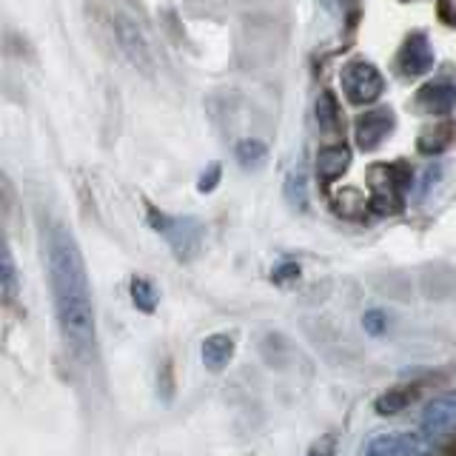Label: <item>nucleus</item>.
Returning <instances> with one entry per match:
<instances>
[{
    "label": "nucleus",
    "instance_id": "f257e3e1",
    "mask_svg": "<svg viewBox=\"0 0 456 456\" xmlns=\"http://www.w3.org/2000/svg\"><path fill=\"white\" fill-rule=\"evenodd\" d=\"M46 260H49V282H52L57 325H61L66 348L77 360H92L97 346V331H94L89 274H86V263L77 240L71 237L66 225L49 228Z\"/></svg>",
    "mask_w": 456,
    "mask_h": 456
},
{
    "label": "nucleus",
    "instance_id": "f03ea898",
    "mask_svg": "<svg viewBox=\"0 0 456 456\" xmlns=\"http://www.w3.org/2000/svg\"><path fill=\"white\" fill-rule=\"evenodd\" d=\"M149 223L157 234H160L171 251L177 254V260H191V256L200 254V246H203L206 228L194 217H171V214H163L151 208L149 211Z\"/></svg>",
    "mask_w": 456,
    "mask_h": 456
},
{
    "label": "nucleus",
    "instance_id": "7ed1b4c3",
    "mask_svg": "<svg viewBox=\"0 0 456 456\" xmlns=\"http://www.w3.org/2000/svg\"><path fill=\"white\" fill-rule=\"evenodd\" d=\"M370 206L379 214H396L405 206V191L411 189V171L405 163L377 166L370 171Z\"/></svg>",
    "mask_w": 456,
    "mask_h": 456
},
{
    "label": "nucleus",
    "instance_id": "20e7f679",
    "mask_svg": "<svg viewBox=\"0 0 456 456\" xmlns=\"http://www.w3.org/2000/svg\"><path fill=\"white\" fill-rule=\"evenodd\" d=\"M339 83H342V92H346V97L354 106L374 103V100H379L385 92V80L379 75V69L368 61H351L342 66Z\"/></svg>",
    "mask_w": 456,
    "mask_h": 456
},
{
    "label": "nucleus",
    "instance_id": "39448f33",
    "mask_svg": "<svg viewBox=\"0 0 456 456\" xmlns=\"http://www.w3.org/2000/svg\"><path fill=\"white\" fill-rule=\"evenodd\" d=\"M109 32L118 43V52L126 57L128 63L137 66L140 71H151V49H149V40L146 35L140 32V26L128 18V14L120 12H111L109 14Z\"/></svg>",
    "mask_w": 456,
    "mask_h": 456
},
{
    "label": "nucleus",
    "instance_id": "423d86ee",
    "mask_svg": "<svg viewBox=\"0 0 456 456\" xmlns=\"http://www.w3.org/2000/svg\"><path fill=\"white\" fill-rule=\"evenodd\" d=\"M456 434V391L442 394L422 411V436L431 442H445Z\"/></svg>",
    "mask_w": 456,
    "mask_h": 456
},
{
    "label": "nucleus",
    "instance_id": "0eeeda50",
    "mask_svg": "<svg viewBox=\"0 0 456 456\" xmlns=\"http://www.w3.org/2000/svg\"><path fill=\"white\" fill-rule=\"evenodd\" d=\"M396 126V118L391 109H374V111H365L356 118V126H354V137H356V146L362 151H374L379 149L385 137L394 132Z\"/></svg>",
    "mask_w": 456,
    "mask_h": 456
},
{
    "label": "nucleus",
    "instance_id": "6e6552de",
    "mask_svg": "<svg viewBox=\"0 0 456 456\" xmlns=\"http://www.w3.org/2000/svg\"><path fill=\"white\" fill-rule=\"evenodd\" d=\"M396 69L403 71L405 77H419V75H425V71L434 69V49L422 32L411 35L403 43V49H399V54H396Z\"/></svg>",
    "mask_w": 456,
    "mask_h": 456
},
{
    "label": "nucleus",
    "instance_id": "1a4fd4ad",
    "mask_svg": "<svg viewBox=\"0 0 456 456\" xmlns=\"http://www.w3.org/2000/svg\"><path fill=\"white\" fill-rule=\"evenodd\" d=\"M365 456H425V445L411 434H377L368 439Z\"/></svg>",
    "mask_w": 456,
    "mask_h": 456
},
{
    "label": "nucleus",
    "instance_id": "9d476101",
    "mask_svg": "<svg viewBox=\"0 0 456 456\" xmlns=\"http://www.w3.org/2000/svg\"><path fill=\"white\" fill-rule=\"evenodd\" d=\"M417 106L425 114H451L456 106V83L442 77V80L422 86L417 94Z\"/></svg>",
    "mask_w": 456,
    "mask_h": 456
},
{
    "label": "nucleus",
    "instance_id": "9b49d317",
    "mask_svg": "<svg viewBox=\"0 0 456 456\" xmlns=\"http://www.w3.org/2000/svg\"><path fill=\"white\" fill-rule=\"evenodd\" d=\"M351 166V149L334 142V146H322L317 151V177L322 183H334L348 171Z\"/></svg>",
    "mask_w": 456,
    "mask_h": 456
},
{
    "label": "nucleus",
    "instance_id": "f8f14e48",
    "mask_svg": "<svg viewBox=\"0 0 456 456\" xmlns=\"http://www.w3.org/2000/svg\"><path fill=\"white\" fill-rule=\"evenodd\" d=\"M234 356V339L228 334H211L203 339V362L208 370H223Z\"/></svg>",
    "mask_w": 456,
    "mask_h": 456
},
{
    "label": "nucleus",
    "instance_id": "ddd939ff",
    "mask_svg": "<svg viewBox=\"0 0 456 456\" xmlns=\"http://www.w3.org/2000/svg\"><path fill=\"white\" fill-rule=\"evenodd\" d=\"M285 200L299 208V211H305L308 208V177H305V168H294L289 180H285Z\"/></svg>",
    "mask_w": 456,
    "mask_h": 456
},
{
    "label": "nucleus",
    "instance_id": "4468645a",
    "mask_svg": "<svg viewBox=\"0 0 456 456\" xmlns=\"http://www.w3.org/2000/svg\"><path fill=\"white\" fill-rule=\"evenodd\" d=\"M234 154H237V163H240L242 168H254V166H260V163L265 160L268 149H265V142H263V140L248 137V140H240V142H237Z\"/></svg>",
    "mask_w": 456,
    "mask_h": 456
},
{
    "label": "nucleus",
    "instance_id": "2eb2a0df",
    "mask_svg": "<svg viewBox=\"0 0 456 456\" xmlns=\"http://www.w3.org/2000/svg\"><path fill=\"white\" fill-rule=\"evenodd\" d=\"M317 126L322 132H337L339 128V109L331 92H322L317 100Z\"/></svg>",
    "mask_w": 456,
    "mask_h": 456
},
{
    "label": "nucleus",
    "instance_id": "dca6fc26",
    "mask_svg": "<svg viewBox=\"0 0 456 456\" xmlns=\"http://www.w3.org/2000/svg\"><path fill=\"white\" fill-rule=\"evenodd\" d=\"M132 299H134V305L140 311L151 314L157 308V289H154V282L149 277H134L132 280Z\"/></svg>",
    "mask_w": 456,
    "mask_h": 456
},
{
    "label": "nucleus",
    "instance_id": "f3484780",
    "mask_svg": "<svg viewBox=\"0 0 456 456\" xmlns=\"http://www.w3.org/2000/svg\"><path fill=\"white\" fill-rule=\"evenodd\" d=\"M4 297L9 299H14V294H18V274H14V260H12V251H9V246H4Z\"/></svg>",
    "mask_w": 456,
    "mask_h": 456
},
{
    "label": "nucleus",
    "instance_id": "a211bd4d",
    "mask_svg": "<svg viewBox=\"0 0 456 456\" xmlns=\"http://www.w3.org/2000/svg\"><path fill=\"white\" fill-rule=\"evenodd\" d=\"M408 405V394L405 391H391V394H382L377 399V411L379 413H396Z\"/></svg>",
    "mask_w": 456,
    "mask_h": 456
},
{
    "label": "nucleus",
    "instance_id": "6ab92c4d",
    "mask_svg": "<svg viewBox=\"0 0 456 456\" xmlns=\"http://www.w3.org/2000/svg\"><path fill=\"white\" fill-rule=\"evenodd\" d=\"M362 325H365V331H368V334L379 337V334L385 331V325H388V317H385L382 311H368L365 317H362Z\"/></svg>",
    "mask_w": 456,
    "mask_h": 456
},
{
    "label": "nucleus",
    "instance_id": "aec40b11",
    "mask_svg": "<svg viewBox=\"0 0 456 456\" xmlns=\"http://www.w3.org/2000/svg\"><path fill=\"white\" fill-rule=\"evenodd\" d=\"M217 183H220V166H217V163H211V166H208V171H206V175L200 177L197 189L203 191V194H208V191H214V189H217Z\"/></svg>",
    "mask_w": 456,
    "mask_h": 456
},
{
    "label": "nucleus",
    "instance_id": "412c9836",
    "mask_svg": "<svg viewBox=\"0 0 456 456\" xmlns=\"http://www.w3.org/2000/svg\"><path fill=\"white\" fill-rule=\"evenodd\" d=\"M311 456H337V448H334V439L331 436H325L320 439L317 445L311 448Z\"/></svg>",
    "mask_w": 456,
    "mask_h": 456
},
{
    "label": "nucleus",
    "instance_id": "4be33fe9",
    "mask_svg": "<svg viewBox=\"0 0 456 456\" xmlns=\"http://www.w3.org/2000/svg\"><path fill=\"white\" fill-rule=\"evenodd\" d=\"M289 274H299V268H297L294 263H289V265L277 268V271H274V280H282V277H289Z\"/></svg>",
    "mask_w": 456,
    "mask_h": 456
}]
</instances>
